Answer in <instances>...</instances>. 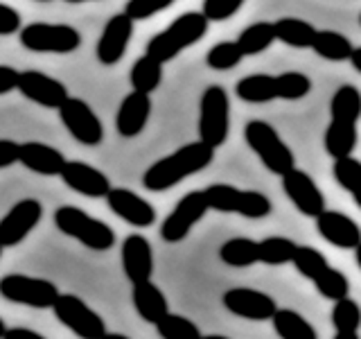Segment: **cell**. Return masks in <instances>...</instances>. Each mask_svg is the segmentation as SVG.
<instances>
[{"label": "cell", "instance_id": "obj_1", "mask_svg": "<svg viewBox=\"0 0 361 339\" xmlns=\"http://www.w3.org/2000/svg\"><path fill=\"white\" fill-rule=\"evenodd\" d=\"M214 161V147L197 141L178 147L176 152L158 158L142 174V186L152 192H163L178 186L180 181L206 170Z\"/></svg>", "mask_w": 361, "mask_h": 339}, {"label": "cell", "instance_id": "obj_2", "mask_svg": "<svg viewBox=\"0 0 361 339\" xmlns=\"http://www.w3.org/2000/svg\"><path fill=\"white\" fill-rule=\"evenodd\" d=\"M208 23L210 20L203 16V11H185V14H180L176 20L169 23L163 32H158L154 39H149L145 52L163 64L172 61L185 48L206 37Z\"/></svg>", "mask_w": 361, "mask_h": 339}, {"label": "cell", "instance_id": "obj_3", "mask_svg": "<svg viewBox=\"0 0 361 339\" xmlns=\"http://www.w3.org/2000/svg\"><path fill=\"white\" fill-rule=\"evenodd\" d=\"M244 138L269 172L282 177L287 170L296 167V156H293L291 147L282 141V136L276 131L274 124H269L267 120L246 122Z\"/></svg>", "mask_w": 361, "mask_h": 339}, {"label": "cell", "instance_id": "obj_4", "mask_svg": "<svg viewBox=\"0 0 361 339\" xmlns=\"http://www.w3.org/2000/svg\"><path fill=\"white\" fill-rule=\"evenodd\" d=\"M54 226L63 235L82 242L90 251H109L116 244V233L102 220L90 218V215L77 206H61L54 210Z\"/></svg>", "mask_w": 361, "mask_h": 339}, {"label": "cell", "instance_id": "obj_5", "mask_svg": "<svg viewBox=\"0 0 361 339\" xmlns=\"http://www.w3.org/2000/svg\"><path fill=\"white\" fill-rule=\"evenodd\" d=\"M18 41L30 52L71 54L82 48V32L68 23H30L18 30Z\"/></svg>", "mask_w": 361, "mask_h": 339}, {"label": "cell", "instance_id": "obj_6", "mask_svg": "<svg viewBox=\"0 0 361 339\" xmlns=\"http://www.w3.org/2000/svg\"><path fill=\"white\" fill-rule=\"evenodd\" d=\"M231 133V100L226 88L212 84L203 90L199 102V141L221 147Z\"/></svg>", "mask_w": 361, "mask_h": 339}, {"label": "cell", "instance_id": "obj_7", "mask_svg": "<svg viewBox=\"0 0 361 339\" xmlns=\"http://www.w3.org/2000/svg\"><path fill=\"white\" fill-rule=\"evenodd\" d=\"M203 192H206L210 210L235 213L248 220H262L274 210L271 199L259 190H242L228 184H212Z\"/></svg>", "mask_w": 361, "mask_h": 339}, {"label": "cell", "instance_id": "obj_8", "mask_svg": "<svg viewBox=\"0 0 361 339\" xmlns=\"http://www.w3.org/2000/svg\"><path fill=\"white\" fill-rule=\"evenodd\" d=\"M0 297L11 303L27 305V308L48 310L54 305L56 297H59V287L48 278L7 274L0 278Z\"/></svg>", "mask_w": 361, "mask_h": 339}, {"label": "cell", "instance_id": "obj_9", "mask_svg": "<svg viewBox=\"0 0 361 339\" xmlns=\"http://www.w3.org/2000/svg\"><path fill=\"white\" fill-rule=\"evenodd\" d=\"M52 312L59 323L82 339H102L109 335L104 319L75 294H59L52 305Z\"/></svg>", "mask_w": 361, "mask_h": 339}, {"label": "cell", "instance_id": "obj_10", "mask_svg": "<svg viewBox=\"0 0 361 339\" xmlns=\"http://www.w3.org/2000/svg\"><path fill=\"white\" fill-rule=\"evenodd\" d=\"M208 210H210V206H208L206 192L190 190L188 195H183L178 199V203L172 208V213H169L165 218V222L161 224V237L169 244H176L180 240H185L192 231V226H197Z\"/></svg>", "mask_w": 361, "mask_h": 339}, {"label": "cell", "instance_id": "obj_11", "mask_svg": "<svg viewBox=\"0 0 361 339\" xmlns=\"http://www.w3.org/2000/svg\"><path fill=\"white\" fill-rule=\"evenodd\" d=\"M56 111H59L63 127L77 143H82L86 147H95L104 141V124H102L99 116L88 102L68 95V100Z\"/></svg>", "mask_w": 361, "mask_h": 339}, {"label": "cell", "instance_id": "obj_12", "mask_svg": "<svg viewBox=\"0 0 361 339\" xmlns=\"http://www.w3.org/2000/svg\"><path fill=\"white\" fill-rule=\"evenodd\" d=\"M43 218V203L39 199L25 197L11 206L0 220V244L3 249L20 244L37 229Z\"/></svg>", "mask_w": 361, "mask_h": 339}, {"label": "cell", "instance_id": "obj_13", "mask_svg": "<svg viewBox=\"0 0 361 339\" xmlns=\"http://www.w3.org/2000/svg\"><path fill=\"white\" fill-rule=\"evenodd\" d=\"M16 90L34 105L43 109H59L68 100V88L56 77H50L41 71H20Z\"/></svg>", "mask_w": 361, "mask_h": 339}, {"label": "cell", "instance_id": "obj_14", "mask_svg": "<svg viewBox=\"0 0 361 339\" xmlns=\"http://www.w3.org/2000/svg\"><path fill=\"white\" fill-rule=\"evenodd\" d=\"M280 181H282L285 195L289 197L293 206L300 210V215L316 220V215L325 208V197L321 188L316 186V181L298 167L287 170V172L280 177Z\"/></svg>", "mask_w": 361, "mask_h": 339}, {"label": "cell", "instance_id": "obj_15", "mask_svg": "<svg viewBox=\"0 0 361 339\" xmlns=\"http://www.w3.org/2000/svg\"><path fill=\"white\" fill-rule=\"evenodd\" d=\"M133 18L122 14H113L104 30L99 34L97 48H95V56L102 66H116L122 61L124 52H127L131 37H133Z\"/></svg>", "mask_w": 361, "mask_h": 339}, {"label": "cell", "instance_id": "obj_16", "mask_svg": "<svg viewBox=\"0 0 361 339\" xmlns=\"http://www.w3.org/2000/svg\"><path fill=\"white\" fill-rule=\"evenodd\" d=\"M221 303L231 314L251 321H267L278 310V303L274 301V297L251 287H233L224 292Z\"/></svg>", "mask_w": 361, "mask_h": 339}, {"label": "cell", "instance_id": "obj_17", "mask_svg": "<svg viewBox=\"0 0 361 339\" xmlns=\"http://www.w3.org/2000/svg\"><path fill=\"white\" fill-rule=\"evenodd\" d=\"M106 203L120 220L135 226V229H149L156 222V208L129 188H111Z\"/></svg>", "mask_w": 361, "mask_h": 339}, {"label": "cell", "instance_id": "obj_18", "mask_svg": "<svg viewBox=\"0 0 361 339\" xmlns=\"http://www.w3.org/2000/svg\"><path fill=\"white\" fill-rule=\"evenodd\" d=\"M59 177L68 188L84 197L99 199V197H106L111 190L109 177L95 165H88L84 161H66Z\"/></svg>", "mask_w": 361, "mask_h": 339}, {"label": "cell", "instance_id": "obj_19", "mask_svg": "<svg viewBox=\"0 0 361 339\" xmlns=\"http://www.w3.org/2000/svg\"><path fill=\"white\" fill-rule=\"evenodd\" d=\"M120 260H122L124 276L131 280V285L140 280H149L154 274L152 244L140 233H131L124 237L122 249H120Z\"/></svg>", "mask_w": 361, "mask_h": 339}, {"label": "cell", "instance_id": "obj_20", "mask_svg": "<svg viewBox=\"0 0 361 339\" xmlns=\"http://www.w3.org/2000/svg\"><path fill=\"white\" fill-rule=\"evenodd\" d=\"M316 231L325 242L338 249H355L361 242V226L345 213L323 208L316 215Z\"/></svg>", "mask_w": 361, "mask_h": 339}, {"label": "cell", "instance_id": "obj_21", "mask_svg": "<svg viewBox=\"0 0 361 339\" xmlns=\"http://www.w3.org/2000/svg\"><path fill=\"white\" fill-rule=\"evenodd\" d=\"M152 116V97L142 90H131V93L120 102L116 129L122 138H135L147 127V120Z\"/></svg>", "mask_w": 361, "mask_h": 339}, {"label": "cell", "instance_id": "obj_22", "mask_svg": "<svg viewBox=\"0 0 361 339\" xmlns=\"http://www.w3.org/2000/svg\"><path fill=\"white\" fill-rule=\"evenodd\" d=\"M18 163L25 165L30 172L43 177H59L66 165V156L52 145H45L39 141L20 143Z\"/></svg>", "mask_w": 361, "mask_h": 339}, {"label": "cell", "instance_id": "obj_23", "mask_svg": "<svg viewBox=\"0 0 361 339\" xmlns=\"http://www.w3.org/2000/svg\"><path fill=\"white\" fill-rule=\"evenodd\" d=\"M131 301H133V308H135V312H138V316H140L142 321H147V323L161 321L163 316L169 312L167 297L163 294L161 287L154 285L152 278L149 280L133 282Z\"/></svg>", "mask_w": 361, "mask_h": 339}, {"label": "cell", "instance_id": "obj_24", "mask_svg": "<svg viewBox=\"0 0 361 339\" xmlns=\"http://www.w3.org/2000/svg\"><path fill=\"white\" fill-rule=\"evenodd\" d=\"M235 93L242 102L251 105L280 100V75H246L237 82Z\"/></svg>", "mask_w": 361, "mask_h": 339}, {"label": "cell", "instance_id": "obj_25", "mask_svg": "<svg viewBox=\"0 0 361 339\" xmlns=\"http://www.w3.org/2000/svg\"><path fill=\"white\" fill-rule=\"evenodd\" d=\"M357 141H359L357 122H343V120H332L327 124L325 136H323L325 152L330 154L334 161L336 158L353 154L357 147Z\"/></svg>", "mask_w": 361, "mask_h": 339}, {"label": "cell", "instance_id": "obj_26", "mask_svg": "<svg viewBox=\"0 0 361 339\" xmlns=\"http://www.w3.org/2000/svg\"><path fill=\"white\" fill-rule=\"evenodd\" d=\"M219 258L224 265L246 269L259 263V242L251 237H231L219 249Z\"/></svg>", "mask_w": 361, "mask_h": 339}, {"label": "cell", "instance_id": "obj_27", "mask_svg": "<svg viewBox=\"0 0 361 339\" xmlns=\"http://www.w3.org/2000/svg\"><path fill=\"white\" fill-rule=\"evenodd\" d=\"M274 30H276V41H282L285 45H291V48H312L316 32H319L312 23L293 16L278 18L274 23Z\"/></svg>", "mask_w": 361, "mask_h": 339}, {"label": "cell", "instance_id": "obj_28", "mask_svg": "<svg viewBox=\"0 0 361 339\" xmlns=\"http://www.w3.org/2000/svg\"><path fill=\"white\" fill-rule=\"evenodd\" d=\"M332 326L338 339H357L361 328V308L355 299L343 297L334 301L332 308Z\"/></svg>", "mask_w": 361, "mask_h": 339}, {"label": "cell", "instance_id": "obj_29", "mask_svg": "<svg viewBox=\"0 0 361 339\" xmlns=\"http://www.w3.org/2000/svg\"><path fill=\"white\" fill-rule=\"evenodd\" d=\"M312 50L323 56L327 61H350V54H353L355 45L345 34L334 32V30H319L314 37Z\"/></svg>", "mask_w": 361, "mask_h": 339}, {"label": "cell", "instance_id": "obj_30", "mask_svg": "<svg viewBox=\"0 0 361 339\" xmlns=\"http://www.w3.org/2000/svg\"><path fill=\"white\" fill-rule=\"evenodd\" d=\"M129 82L133 90H142V93H154L163 82V61L154 59L152 54H142L140 59H135L129 73Z\"/></svg>", "mask_w": 361, "mask_h": 339}, {"label": "cell", "instance_id": "obj_31", "mask_svg": "<svg viewBox=\"0 0 361 339\" xmlns=\"http://www.w3.org/2000/svg\"><path fill=\"white\" fill-rule=\"evenodd\" d=\"M271 321H274L276 335L282 339H314L316 337L314 326L296 310L278 308L276 314L271 316Z\"/></svg>", "mask_w": 361, "mask_h": 339}, {"label": "cell", "instance_id": "obj_32", "mask_svg": "<svg viewBox=\"0 0 361 339\" xmlns=\"http://www.w3.org/2000/svg\"><path fill=\"white\" fill-rule=\"evenodd\" d=\"M330 116L332 120L343 122H359L361 118V93L353 84H343L336 88L330 102Z\"/></svg>", "mask_w": 361, "mask_h": 339}, {"label": "cell", "instance_id": "obj_33", "mask_svg": "<svg viewBox=\"0 0 361 339\" xmlns=\"http://www.w3.org/2000/svg\"><path fill=\"white\" fill-rule=\"evenodd\" d=\"M274 41H276L274 23H267V20H259V23H253V25L244 28L240 37H237V45H240L244 56H253V54L269 50Z\"/></svg>", "mask_w": 361, "mask_h": 339}, {"label": "cell", "instance_id": "obj_34", "mask_svg": "<svg viewBox=\"0 0 361 339\" xmlns=\"http://www.w3.org/2000/svg\"><path fill=\"white\" fill-rule=\"evenodd\" d=\"M332 172H334L336 184L343 190H348L353 201L361 208V161H357L353 154L336 158Z\"/></svg>", "mask_w": 361, "mask_h": 339}, {"label": "cell", "instance_id": "obj_35", "mask_svg": "<svg viewBox=\"0 0 361 339\" xmlns=\"http://www.w3.org/2000/svg\"><path fill=\"white\" fill-rule=\"evenodd\" d=\"M296 242L289 240V237L282 235H271L264 237L259 242V263L278 267V265H287L293 260V254H296Z\"/></svg>", "mask_w": 361, "mask_h": 339}, {"label": "cell", "instance_id": "obj_36", "mask_svg": "<svg viewBox=\"0 0 361 339\" xmlns=\"http://www.w3.org/2000/svg\"><path fill=\"white\" fill-rule=\"evenodd\" d=\"M154 326H156V333L163 339H201L203 337L195 321L174 312H167L163 319L156 321Z\"/></svg>", "mask_w": 361, "mask_h": 339}, {"label": "cell", "instance_id": "obj_37", "mask_svg": "<svg viewBox=\"0 0 361 339\" xmlns=\"http://www.w3.org/2000/svg\"><path fill=\"white\" fill-rule=\"evenodd\" d=\"M312 282H314L316 292H319L321 297L330 299V301L343 299V297H348V292H350V280H348V276L343 274V271L334 269L332 265H327Z\"/></svg>", "mask_w": 361, "mask_h": 339}, {"label": "cell", "instance_id": "obj_38", "mask_svg": "<svg viewBox=\"0 0 361 339\" xmlns=\"http://www.w3.org/2000/svg\"><path fill=\"white\" fill-rule=\"evenodd\" d=\"M291 265L296 267V271L300 276L314 280L330 263H327V258L319 251V249H314L310 244H298L296 254H293Z\"/></svg>", "mask_w": 361, "mask_h": 339}, {"label": "cell", "instance_id": "obj_39", "mask_svg": "<svg viewBox=\"0 0 361 339\" xmlns=\"http://www.w3.org/2000/svg\"><path fill=\"white\" fill-rule=\"evenodd\" d=\"M244 59V52L240 50L237 41H221L214 43L212 48L206 54V64L212 68V71H231V68L240 66V61Z\"/></svg>", "mask_w": 361, "mask_h": 339}, {"label": "cell", "instance_id": "obj_40", "mask_svg": "<svg viewBox=\"0 0 361 339\" xmlns=\"http://www.w3.org/2000/svg\"><path fill=\"white\" fill-rule=\"evenodd\" d=\"M312 90V79L298 73V71H289V73H280V100H300Z\"/></svg>", "mask_w": 361, "mask_h": 339}, {"label": "cell", "instance_id": "obj_41", "mask_svg": "<svg viewBox=\"0 0 361 339\" xmlns=\"http://www.w3.org/2000/svg\"><path fill=\"white\" fill-rule=\"evenodd\" d=\"M176 0H127L124 5V14L131 16L133 20H147L161 11L169 9Z\"/></svg>", "mask_w": 361, "mask_h": 339}, {"label": "cell", "instance_id": "obj_42", "mask_svg": "<svg viewBox=\"0 0 361 339\" xmlns=\"http://www.w3.org/2000/svg\"><path fill=\"white\" fill-rule=\"evenodd\" d=\"M246 0H203V16L208 20H228L242 9Z\"/></svg>", "mask_w": 361, "mask_h": 339}, {"label": "cell", "instance_id": "obj_43", "mask_svg": "<svg viewBox=\"0 0 361 339\" xmlns=\"http://www.w3.org/2000/svg\"><path fill=\"white\" fill-rule=\"evenodd\" d=\"M20 30V14L11 7L0 3V37H9Z\"/></svg>", "mask_w": 361, "mask_h": 339}, {"label": "cell", "instance_id": "obj_44", "mask_svg": "<svg viewBox=\"0 0 361 339\" xmlns=\"http://www.w3.org/2000/svg\"><path fill=\"white\" fill-rule=\"evenodd\" d=\"M18 150H20V143L0 138V170L18 163Z\"/></svg>", "mask_w": 361, "mask_h": 339}, {"label": "cell", "instance_id": "obj_45", "mask_svg": "<svg viewBox=\"0 0 361 339\" xmlns=\"http://www.w3.org/2000/svg\"><path fill=\"white\" fill-rule=\"evenodd\" d=\"M18 73L20 71H16V68L0 64V95H7V93H11V90H16Z\"/></svg>", "mask_w": 361, "mask_h": 339}, {"label": "cell", "instance_id": "obj_46", "mask_svg": "<svg viewBox=\"0 0 361 339\" xmlns=\"http://www.w3.org/2000/svg\"><path fill=\"white\" fill-rule=\"evenodd\" d=\"M5 339H41V333L30 331V328H7Z\"/></svg>", "mask_w": 361, "mask_h": 339}, {"label": "cell", "instance_id": "obj_47", "mask_svg": "<svg viewBox=\"0 0 361 339\" xmlns=\"http://www.w3.org/2000/svg\"><path fill=\"white\" fill-rule=\"evenodd\" d=\"M350 64L355 66V71L361 73V45H359V48H355L353 54H350Z\"/></svg>", "mask_w": 361, "mask_h": 339}, {"label": "cell", "instance_id": "obj_48", "mask_svg": "<svg viewBox=\"0 0 361 339\" xmlns=\"http://www.w3.org/2000/svg\"><path fill=\"white\" fill-rule=\"evenodd\" d=\"M353 251H355V258H357V265H359V269H361V242L353 249Z\"/></svg>", "mask_w": 361, "mask_h": 339}, {"label": "cell", "instance_id": "obj_49", "mask_svg": "<svg viewBox=\"0 0 361 339\" xmlns=\"http://www.w3.org/2000/svg\"><path fill=\"white\" fill-rule=\"evenodd\" d=\"M5 331H7V323L0 319V337H5Z\"/></svg>", "mask_w": 361, "mask_h": 339}, {"label": "cell", "instance_id": "obj_50", "mask_svg": "<svg viewBox=\"0 0 361 339\" xmlns=\"http://www.w3.org/2000/svg\"><path fill=\"white\" fill-rule=\"evenodd\" d=\"M66 3H90V0H66Z\"/></svg>", "mask_w": 361, "mask_h": 339}, {"label": "cell", "instance_id": "obj_51", "mask_svg": "<svg viewBox=\"0 0 361 339\" xmlns=\"http://www.w3.org/2000/svg\"><path fill=\"white\" fill-rule=\"evenodd\" d=\"M0 256H3V244H0Z\"/></svg>", "mask_w": 361, "mask_h": 339}, {"label": "cell", "instance_id": "obj_52", "mask_svg": "<svg viewBox=\"0 0 361 339\" xmlns=\"http://www.w3.org/2000/svg\"><path fill=\"white\" fill-rule=\"evenodd\" d=\"M41 3H48V0H41Z\"/></svg>", "mask_w": 361, "mask_h": 339}, {"label": "cell", "instance_id": "obj_53", "mask_svg": "<svg viewBox=\"0 0 361 339\" xmlns=\"http://www.w3.org/2000/svg\"><path fill=\"white\" fill-rule=\"evenodd\" d=\"M359 23H361V16H359Z\"/></svg>", "mask_w": 361, "mask_h": 339}]
</instances>
